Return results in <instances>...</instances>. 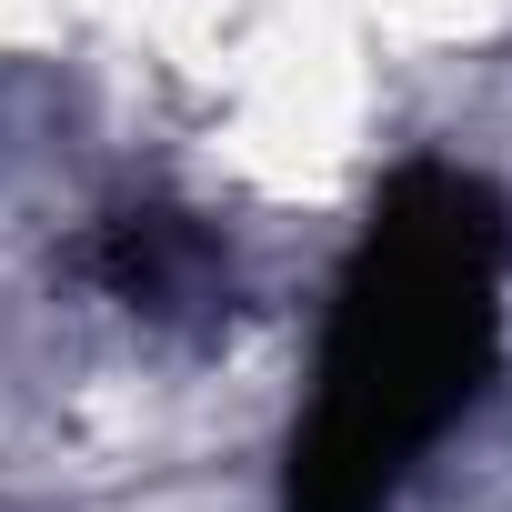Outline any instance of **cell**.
Listing matches in <instances>:
<instances>
[{
    "instance_id": "1",
    "label": "cell",
    "mask_w": 512,
    "mask_h": 512,
    "mask_svg": "<svg viewBox=\"0 0 512 512\" xmlns=\"http://www.w3.org/2000/svg\"><path fill=\"white\" fill-rule=\"evenodd\" d=\"M502 342V211L462 171H412L342 272L322 392L292 432V512H392L402 472L462 422Z\"/></svg>"
}]
</instances>
